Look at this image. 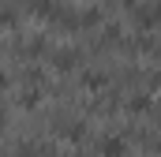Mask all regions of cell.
Wrapping results in <instances>:
<instances>
[{"mask_svg": "<svg viewBox=\"0 0 161 157\" xmlns=\"http://www.w3.org/2000/svg\"><path fill=\"white\" fill-rule=\"evenodd\" d=\"M101 154L105 157H124V142L120 138H105V142H101Z\"/></svg>", "mask_w": 161, "mask_h": 157, "instance_id": "obj_1", "label": "cell"}, {"mask_svg": "<svg viewBox=\"0 0 161 157\" xmlns=\"http://www.w3.org/2000/svg\"><path fill=\"white\" fill-rule=\"evenodd\" d=\"M158 8H142V11H139V19H142V26H154V23H158Z\"/></svg>", "mask_w": 161, "mask_h": 157, "instance_id": "obj_2", "label": "cell"}, {"mask_svg": "<svg viewBox=\"0 0 161 157\" xmlns=\"http://www.w3.org/2000/svg\"><path fill=\"white\" fill-rule=\"evenodd\" d=\"M56 64H60V68H75L79 56H75V52H56Z\"/></svg>", "mask_w": 161, "mask_h": 157, "instance_id": "obj_3", "label": "cell"}, {"mask_svg": "<svg viewBox=\"0 0 161 157\" xmlns=\"http://www.w3.org/2000/svg\"><path fill=\"white\" fill-rule=\"evenodd\" d=\"M154 86H158V90H161V75H158V78H154Z\"/></svg>", "mask_w": 161, "mask_h": 157, "instance_id": "obj_4", "label": "cell"}, {"mask_svg": "<svg viewBox=\"0 0 161 157\" xmlns=\"http://www.w3.org/2000/svg\"><path fill=\"white\" fill-rule=\"evenodd\" d=\"M0 120H4V105H0Z\"/></svg>", "mask_w": 161, "mask_h": 157, "instance_id": "obj_5", "label": "cell"}, {"mask_svg": "<svg viewBox=\"0 0 161 157\" xmlns=\"http://www.w3.org/2000/svg\"><path fill=\"white\" fill-rule=\"evenodd\" d=\"M0 86H4V75H0Z\"/></svg>", "mask_w": 161, "mask_h": 157, "instance_id": "obj_6", "label": "cell"}]
</instances>
